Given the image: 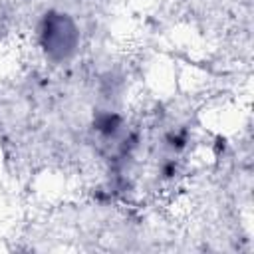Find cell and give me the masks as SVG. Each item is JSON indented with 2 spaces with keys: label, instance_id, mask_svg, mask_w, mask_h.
I'll use <instances>...</instances> for the list:
<instances>
[{
  "label": "cell",
  "instance_id": "1",
  "mask_svg": "<svg viewBox=\"0 0 254 254\" xmlns=\"http://www.w3.org/2000/svg\"><path fill=\"white\" fill-rule=\"evenodd\" d=\"M34 42L50 65H67L71 64L81 50L83 34L77 18L62 8H46L34 26Z\"/></svg>",
  "mask_w": 254,
  "mask_h": 254
}]
</instances>
